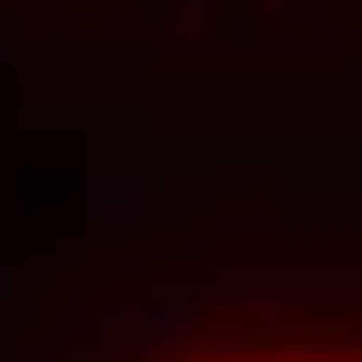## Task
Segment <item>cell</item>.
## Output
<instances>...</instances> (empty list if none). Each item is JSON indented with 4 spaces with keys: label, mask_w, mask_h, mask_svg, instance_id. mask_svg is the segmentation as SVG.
I'll use <instances>...</instances> for the list:
<instances>
[{
    "label": "cell",
    "mask_w": 362,
    "mask_h": 362,
    "mask_svg": "<svg viewBox=\"0 0 362 362\" xmlns=\"http://www.w3.org/2000/svg\"><path fill=\"white\" fill-rule=\"evenodd\" d=\"M140 329H148V346H181L198 321H189V305H148V313H140Z\"/></svg>",
    "instance_id": "obj_1"
}]
</instances>
